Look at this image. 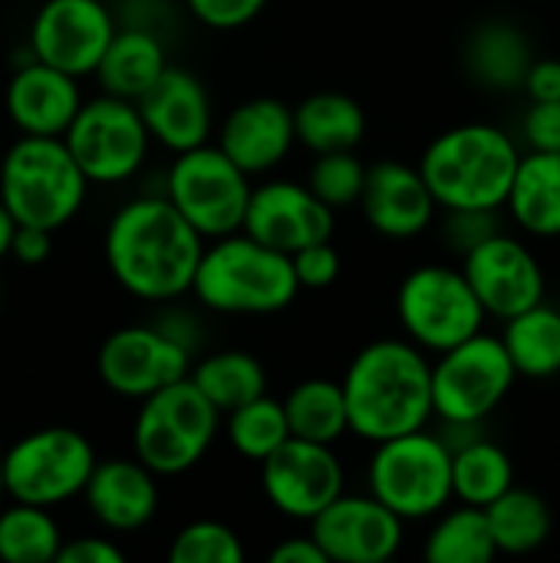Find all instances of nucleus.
I'll list each match as a JSON object with an SVG mask.
<instances>
[{
	"mask_svg": "<svg viewBox=\"0 0 560 563\" xmlns=\"http://www.w3.org/2000/svg\"><path fill=\"white\" fill-rule=\"evenodd\" d=\"M531 99H560V59L548 56V59H535L525 73V82Z\"/></svg>",
	"mask_w": 560,
	"mask_h": 563,
	"instance_id": "c03bdc74",
	"label": "nucleus"
},
{
	"mask_svg": "<svg viewBox=\"0 0 560 563\" xmlns=\"http://www.w3.org/2000/svg\"><path fill=\"white\" fill-rule=\"evenodd\" d=\"M59 139L86 181L96 185H119L132 178L149 152V129L135 102L109 92L83 102Z\"/></svg>",
	"mask_w": 560,
	"mask_h": 563,
	"instance_id": "f8f14e48",
	"label": "nucleus"
},
{
	"mask_svg": "<svg viewBox=\"0 0 560 563\" xmlns=\"http://www.w3.org/2000/svg\"><path fill=\"white\" fill-rule=\"evenodd\" d=\"M518 145L508 132L488 122H465L429 142L419 172L446 211H498L505 208Z\"/></svg>",
	"mask_w": 560,
	"mask_h": 563,
	"instance_id": "7ed1b4c3",
	"label": "nucleus"
},
{
	"mask_svg": "<svg viewBox=\"0 0 560 563\" xmlns=\"http://www.w3.org/2000/svg\"><path fill=\"white\" fill-rule=\"evenodd\" d=\"M502 343L518 376L551 379L560 373V310L545 300L508 317Z\"/></svg>",
	"mask_w": 560,
	"mask_h": 563,
	"instance_id": "cd10ccee",
	"label": "nucleus"
},
{
	"mask_svg": "<svg viewBox=\"0 0 560 563\" xmlns=\"http://www.w3.org/2000/svg\"><path fill=\"white\" fill-rule=\"evenodd\" d=\"M290 264H294V277L300 287H310V290H323L330 287L337 277H340V251L330 244V241H314L300 251L290 254Z\"/></svg>",
	"mask_w": 560,
	"mask_h": 563,
	"instance_id": "4c0bfd02",
	"label": "nucleus"
},
{
	"mask_svg": "<svg viewBox=\"0 0 560 563\" xmlns=\"http://www.w3.org/2000/svg\"><path fill=\"white\" fill-rule=\"evenodd\" d=\"M13 228H17V221L10 218V211L3 208V201H0V261L10 254V238H13Z\"/></svg>",
	"mask_w": 560,
	"mask_h": 563,
	"instance_id": "49530a36",
	"label": "nucleus"
},
{
	"mask_svg": "<svg viewBox=\"0 0 560 563\" xmlns=\"http://www.w3.org/2000/svg\"><path fill=\"white\" fill-rule=\"evenodd\" d=\"M462 274L472 284L485 317L508 320L545 300V271L538 257L505 231L465 251Z\"/></svg>",
	"mask_w": 560,
	"mask_h": 563,
	"instance_id": "f3484780",
	"label": "nucleus"
},
{
	"mask_svg": "<svg viewBox=\"0 0 560 563\" xmlns=\"http://www.w3.org/2000/svg\"><path fill=\"white\" fill-rule=\"evenodd\" d=\"M399 323L419 350L442 353L485 323V310L462 271L446 264H422L406 274L396 294Z\"/></svg>",
	"mask_w": 560,
	"mask_h": 563,
	"instance_id": "9b49d317",
	"label": "nucleus"
},
{
	"mask_svg": "<svg viewBox=\"0 0 560 563\" xmlns=\"http://www.w3.org/2000/svg\"><path fill=\"white\" fill-rule=\"evenodd\" d=\"M188 379L201 389V396L224 416L257 396L267 393V373L257 356L244 350H224L205 356Z\"/></svg>",
	"mask_w": 560,
	"mask_h": 563,
	"instance_id": "7c9ffc66",
	"label": "nucleus"
},
{
	"mask_svg": "<svg viewBox=\"0 0 560 563\" xmlns=\"http://www.w3.org/2000/svg\"><path fill=\"white\" fill-rule=\"evenodd\" d=\"M261 488L284 518L310 521L343 495V465L330 445L290 435L261 462Z\"/></svg>",
	"mask_w": 560,
	"mask_h": 563,
	"instance_id": "4468645a",
	"label": "nucleus"
},
{
	"mask_svg": "<svg viewBox=\"0 0 560 563\" xmlns=\"http://www.w3.org/2000/svg\"><path fill=\"white\" fill-rule=\"evenodd\" d=\"M350 432L386 442L432 419V363L409 340H376L363 346L343 376Z\"/></svg>",
	"mask_w": 560,
	"mask_h": 563,
	"instance_id": "f03ea898",
	"label": "nucleus"
},
{
	"mask_svg": "<svg viewBox=\"0 0 560 563\" xmlns=\"http://www.w3.org/2000/svg\"><path fill=\"white\" fill-rule=\"evenodd\" d=\"M83 106L76 76L40 59L23 63L7 82V112L23 135H63Z\"/></svg>",
	"mask_w": 560,
	"mask_h": 563,
	"instance_id": "5701e85b",
	"label": "nucleus"
},
{
	"mask_svg": "<svg viewBox=\"0 0 560 563\" xmlns=\"http://www.w3.org/2000/svg\"><path fill=\"white\" fill-rule=\"evenodd\" d=\"M86 175L56 135H23L0 162V201L17 224L59 231L86 201Z\"/></svg>",
	"mask_w": 560,
	"mask_h": 563,
	"instance_id": "39448f33",
	"label": "nucleus"
},
{
	"mask_svg": "<svg viewBox=\"0 0 560 563\" xmlns=\"http://www.w3.org/2000/svg\"><path fill=\"white\" fill-rule=\"evenodd\" d=\"M185 3L211 30H238L267 7V0H185Z\"/></svg>",
	"mask_w": 560,
	"mask_h": 563,
	"instance_id": "58836bf2",
	"label": "nucleus"
},
{
	"mask_svg": "<svg viewBox=\"0 0 560 563\" xmlns=\"http://www.w3.org/2000/svg\"><path fill=\"white\" fill-rule=\"evenodd\" d=\"M116 33L102 0H46L30 26L33 59L69 76H92Z\"/></svg>",
	"mask_w": 560,
	"mask_h": 563,
	"instance_id": "2eb2a0df",
	"label": "nucleus"
},
{
	"mask_svg": "<svg viewBox=\"0 0 560 563\" xmlns=\"http://www.w3.org/2000/svg\"><path fill=\"white\" fill-rule=\"evenodd\" d=\"M96 465L89 439L69 426L26 432L0 455L3 495L23 505L56 508L83 495Z\"/></svg>",
	"mask_w": 560,
	"mask_h": 563,
	"instance_id": "6e6552de",
	"label": "nucleus"
},
{
	"mask_svg": "<svg viewBox=\"0 0 560 563\" xmlns=\"http://www.w3.org/2000/svg\"><path fill=\"white\" fill-rule=\"evenodd\" d=\"M172 563H241L244 544L221 521H191L185 525L168 548Z\"/></svg>",
	"mask_w": 560,
	"mask_h": 563,
	"instance_id": "c9c22d12",
	"label": "nucleus"
},
{
	"mask_svg": "<svg viewBox=\"0 0 560 563\" xmlns=\"http://www.w3.org/2000/svg\"><path fill=\"white\" fill-rule=\"evenodd\" d=\"M426 561L432 563H488L498 558L485 508L462 505L446 511L426 538Z\"/></svg>",
	"mask_w": 560,
	"mask_h": 563,
	"instance_id": "473e14b6",
	"label": "nucleus"
},
{
	"mask_svg": "<svg viewBox=\"0 0 560 563\" xmlns=\"http://www.w3.org/2000/svg\"><path fill=\"white\" fill-rule=\"evenodd\" d=\"M155 472H149L139 459H109L96 462L92 475L83 488V498L92 518L106 531H139L158 511V485Z\"/></svg>",
	"mask_w": 560,
	"mask_h": 563,
	"instance_id": "4be33fe9",
	"label": "nucleus"
},
{
	"mask_svg": "<svg viewBox=\"0 0 560 563\" xmlns=\"http://www.w3.org/2000/svg\"><path fill=\"white\" fill-rule=\"evenodd\" d=\"M366 135V112L347 92H314L294 109V139L314 155L350 152Z\"/></svg>",
	"mask_w": 560,
	"mask_h": 563,
	"instance_id": "bb28decb",
	"label": "nucleus"
},
{
	"mask_svg": "<svg viewBox=\"0 0 560 563\" xmlns=\"http://www.w3.org/2000/svg\"><path fill=\"white\" fill-rule=\"evenodd\" d=\"M505 208L521 231L560 238V152H528L518 158Z\"/></svg>",
	"mask_w": 560,
	"mask_h": 563,
	"instance_id": "b1692460",
	"label": "nucleus"
},
{
	"mask_svg": "<svg viewBox=\"0 0 560 563\" xmlns=\"http://www.w3.org/2000/svg\"><path fill=\"white\" fill-rule=\"evenodd\" d=\"M521 132L531 152H560V99H531Z\"/></svg>",
	"mask_w": 560,
	"mask_h": 563,
	"instance_id": "ea45409f",
	"label": "nucleus"
},
{
	"mask_svg": "<svg viewBox=\"0 0 560 563\" xmlns=\"http://www.w3.org/2000/svg\"><path fill=\"white\" fill-rule=\"evenodd\" d=\"M0 498H3V472H0Z\"/></svg>",
	"mask_w": 560,
	"mask_h": 563,
	"instance_id": "de8ad7c7",
	"label": "nucleus"
},
{
	"mask_svg": "<svg viewBox=\"0 0 560 563\" xmlns=\"http://www.w3.org/2000/svg\"><path fill=\"white\" fill-rule=\"evenodd\" d=\"M515 383L518 373L502 336L479 330L432 363V416L442 422H485Z\"/></svg>",
	"mask_w": 560,
	"mask_h": 563,
	"instance_id": "9d476101",
	"label": "nucleus"
},
{
	"mask_svg": "<svg viewBox=\"0 0 560 563\" xmlns=\"http://www.w3.org/2000/svg\"><path fill=\"white\" fill-rule=\"evenodd\" d=\"M403 525L373 495H337L310 518V538L327 563H386L403 548Z\"/></svg>",
	"mask_w": 560,
	"mask_h": 563,
	"instance_id": "dca6fc26",
	"label": "nucleus"
},
{
	"mask_svg": "<svg viewBox=\"0 0 560 563\" xmlns=\"http://www.w3.org/2000/svg\"><path fill=\"white\" fill-rule=\"evenodd\" d=\"M294 142V109L271 96L234 106L218 129V148L244 175H261L281 165Z\"/></svg>",
	"mask_w": 560,
	"mask_h": 563,
	"instance_id": "412c9836",
	"label": "nucleus"
},
{
	"mask_svg": "<svg viewBox=\"0 0 560 563\" xmlns=\"http://www.w3.org/2000/svg\"><path fill=\"white\" fill-rule=\"evenodd\" d=\"M498 211H449L446 218V238L449 244L465 254L475 244H482L485 238L498 234Z\"/></svg>",
	"mask_w": 560,
	"mask_h": 563,
	"instance_id": "a19ab883",
	"label": "nucleus"
},
{
	"mask_svg": "<svg viewBox=\"0 0 560 563\" xmlns=\"http://www.w3.org/2000/svg\"><path fill=\"white\" fill-rule=\"evenodd\" d=\"M271 563H327L323 551L317 548V541L307 538H287L271 551Z\"/></svg>",
	"mask_w": 560,
	"mask_h": 563,
	"instance_id": "a18cd8bd",
	"label": "nucleus"
},
{
	"mask_svg": "<svg viewBox=\"0 0 560 563\" xmlns=\"http://www.w3.org/2000/svg\"><path fill=\"white\" fill-rule=\"evenodd\" d=\"M535 63L528 36L505 20L479 23L465 40V69L475 82L508 92L525 82L528 66Z\"/></svg>",
	"mask_w": 560,
	"mask_h": 563,
	"instance_id": "393cba45",
	"label": "nucleus"
},
{
	"mask_svg": "<svg viewBox=\"0 0 560 563\" xmlns=\"http://www.w3.org/2000/svg\"><path fill=\"white\" fill-rule=\"evenodd\" d=\"M366 181V165L356 158V152H323L317 155L307 188L327 205V208H347L360 201Z\"/></svg>",
	"mask_w": 560,
	"mask_h": 563,
	"instance_id": "e433bc0d",
	"label": "nucleus"
},
{
	"mask_svg": "<svg viewBox=\"0 0 560 563\" xmlns=\"http://www.w3.org/2000/svg\"><path fill=\"white\" fill-rule=\"evenodd\" d=\"M165 198L201 238H224L241 231L251 175H244L218 145L205 142L188 152H175L165 178Z\"/></svg>",
	"mask_w": 560,
	"mask_h": 563,
	"instance_id": "1a4fd4ad",
	"label": "nucleus"
},
{
	"mask_svg": "<svg viewBox=\"0 0 560 563\" xmlns=\"http://www.w3.org/2000/svg\"><path fill=\"white\" fill-rule=\"evenodd\" d=\"M241 231L281 254H294L314 241H330L333 208H327L307 185L267 181L251 188Z\"/></svg>",
	"mask_w": 560,
	"mask_h": 563,
	"instance_id": "a211bd4d",
	"label": "nucleus"
},
{
	"mask_svg": "<svg viewBox=\"0 0 560 563\" xmlns=\"http://www.w3.org/2000/svg\"><path fill=\"white\" fill-rule=\"evenodd\" d=\"M370 221L373 231L383 238H416L422 234L436 218V198L419 172V165H406L396 158H383L376 165H366V181L356 201Z\"/></svg>",
	"mask_w": 560,
	"mask_h": 563,
	"instance_id": "aec40b11",
	"label": "nucleus"
},
{
	"mask_svg": "<svg viewBox=\"0 0 560 563\" xmlns=\"http://www.w3.org/2000/svg\"><path fill=\"white\" fill-rule=\"evenodd\" d=\"M515 485L512 455L492 439H475L452 452V498L462 505L488 508L498 495Z\"/></svg>",
	"mask_w": 560,
	"mask_h": 563,
	"instance_id": "2f4dec72",
	"label": "nucleus"
},
{
	"mask_svg": "<svg viewBox=\"0 0 560 563\" xmlns=\"http://www.w3.org/2000/svg\"><path fill=\"white\" fill-rule=\"evenodd\" d=\"M135 109L149 129V139H158L172 152L205 145L215 129L205 82L182 66H165L158 79L135 99Z\"/></svg>",
	"mask_w": 560,
	"mask_h": 563,
	"instance_id": "6ab92c4d",
	"label": "nucleus"
},
{
	"mask_svg": "<svg viewBox=\"0 0 560 563\" xmlns=\"http://www.w3.org/2000/svg\"><path fill=\"white\" fill-rule=\"evenodd\" d=\"M205 238L162 195L122 205L106 231V264L139 300H175L191 290Z\"/></svg>",
	"mask_w": 560,
	"mask_h": 563,
	"instance_id": "f257e3e1",
	"label": "nucleus"
},
{
	"mask_svg": "<svg viewBox=\"0 0 560 563\" xmlns=\"http://www.w3.org/2000/svg\"><path fill=\"white\" fill-rule=\"evenodd\" d=\"M370 495L403 521H426L452 501V452L426 429L376 442Z\"/></svg>",
	"mask_w": 560,
	"mask_h": 563,
	"instance_id": "0eeeda50",
	"label": "nucleus"
},
{
	"mask_svg": "<svg viewBox=\"0 0 560 563\" xmlns=\"http://www.w3.org/2000/svg\"><path fill=\"white\" fill-rule=\"evenodd\" d=\"M165 46L152 30L142 26H125L116 30L106 53L99 56L96 79L109 96L135 102L165 69Z\"/></svg>",
	"mask_w": 560,
	"mask_h": 563,
	"instance_id": "a878e982",
	"label": "nucleus"
},
{
	"mask_svg": "<svg viewBox=\"0 0 560 563\" xmlns=\"http://www.w3.org/2000/svg\"><path fill=\"white\" fill-rule=\"evenodd\" d=\"M50 238H53V231H46V228L17 224L13 238H10V254L20 264H40V261L50 257Z\"/></svg>",
	"mask_w": 560,
	"mask_h": 563,
	"instance_id": "37998d69",
	"label": "nucleus"
},
{
	"mask_svg": "<svg viewBox=\"0 0 560 563\" xmlns=\"http://www.w3.org/2000/svg\"><path fill=\"white\" fill-rule=\"evenodd\" d=\"M191 294L218 313L264 317L290 307L300 294L290 254H281L244 231L215 238L201 251Z\"/></svg>",
	"mask_w": 560,
	"mask_h": 563,
	"instance_id": "20e7f679",
	"label": "nucleus"
},
{
	"mask_svg": "<svg viewBox=\"0 0 560 563\" xmlns=\"http://www.w3.org/2000/svg\"><path fill=\"white\" fill-rule=\"evenodd\" d=\"M221 412L185 376L142 399L132 426L135 459L155 475L195 468L218 435Z\"/></svg>",
	"mask_w": 560,
	"mask_h": 563,
	"instance_id": "423d86ee",
	"label": "nucleus"
},
{
	"mask_svg": "<svg viewBox=\"0 0 560 563\" xmlns=\"http://www.w3.org/2000/svg\"><path fill=\"white\" fill-rule=\"evenodd\" d=\"M63 544V531L50 508L13 501L0 511V561L50 563Z\"/></svg>",
	"mask_w": 560,
	"mask_h": 563,
	"instance_id": "72a5a7b5",
	"label": "nucleus"
},
{
	"mask_svg": "<svg viewBox=\"0 0 560 563\" xmlns=\"http://www.w3.org/2000/svg\"><path fill=\"white\" fill-rule=\"evenodd\" d=\"M228 416V442L238 455L251 459V462H264L281 442L290 439V429H287V416H284V406L277 399H271L267 393L224 412Z\"/></svg>",
	"mask_w": 560,
	"mask_h": 563,
	"instance_id": "f704fd0d",
	"label": "nucleus"
},
{
	"mask_svg": "<svg viewBox=\"0 0 560 563\" xmlns=\"http://www.w3.org/2000/svg\"><path fill=\"white\" fill-rule=\"evenodd\" d=\"M125 554L109 538H73L59 544L56 563H122Z\"/></svg>",
	"mask_w": 560,
	"mask_h": 563,
	"instance_id": "79ce46f5",
	"label": "nucleus"
},
{
	"mask_svg": "<svg viewBox=\"0 0 560 563\" xmlns=\"http://www.w3.org/2000/svg\"><path fill=\"white\" fill-rule=\"evenodd\" d=\"M281 406H284L287 429L294 439L333 445L337 439L350 432L343 386L333 379H304L287 393Z\"/></svg>",
	"mask_w": 560,
	"mask_h": 563,
	"instance_id": "c756f323",
	"label": "nucleus"
},
{
	"mask_svg": "<svg viewBox=\"0 0 560 563\" xmlns=\"http://www.w3.org/2000/svg\"><path fill=\"white\" fill-rule=\"evenodd\" d=\"M96 373L116 396L145 399L191 373V346L162 327H122L102 340Z\"/></svg>",
	"mask_w": 560,
	"mask_h": 563,
	"instance_id": "ddd939ff",
	"label": "nucleus"
},
{
	"mask_svg": "<svg viewBox=\"0 0 560 563\" xmlns=\"http://www.w3.org/2000/svg\"><path fill=\"white\" fill-rule=\"evenodd\" d=\"M485 515H488L498 554H531L548 544L551 528H554L548 501L538 492L518 488V485L498 495L485 508Z\"/></svg>",
	"mask_w": 560,
	"mask_h": 563,
	"instance_id": "c85d7f7f",
	"label": "nucleus"
}]
</instances>
